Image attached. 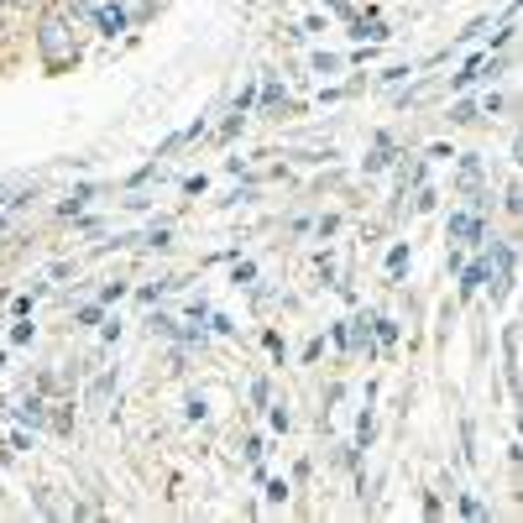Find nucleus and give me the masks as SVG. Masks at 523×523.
I'll use <instances>...</instances> for the list:
<instances>
[{
  "mask_svg": "<svg viewBox=\"0 0 523 523\" xmlns=\"http://www.w3.org/2000/svg\"><path fill=\"white\" fill-rule=\"evenodd\" d=\"M37 53L48 68H68L79 58V42H74V21H68L63 11H48L37 21Z\"/></svg>",
  "mask_w": 523,
  "mask_h": 523,
  "instance_id": "1",
  "label": "nucleus"
},
{
  "mask_svg": "<svg viewBox=\"0 0 523 523\" xmlns=\"http://www.w3.org/2000/svg\"><path fill=\"white\" fill-rule=\"evenodd\" d=\"M450 236H456V241H482L487 236V225H482V215H450Z\"/></svg>",
  "mask_w": 523,
  "mask_h": 523,
  "instance_id": "2",
  "label": "nucleus"
},
{
  "mask_svg": "<svg viewBox=\"0 0 523 523\" xmlns=\"http://www.w3.org/2000/svg\"><path fill=\"white\" fill-rule=\"evenodd\" d=\"M95 21H100V32H105V37L126 32V11H121V6H100V11H95Z\"/></svg>",
  "mask_w": 523,
  "mask_h": 523,
  "instance_id": "3",
  "label": "nucleus"
},
{
  "mask_svg": "<svg viewBox=\"0 0 523 523\" xmlns=\"http://www.w3.org/2000/svg\"><path fill=\"white\" fill-rule=\"evenodd\" d=\"M487 278H492V257H482L476 267H466V278H461V293H476V288H482Z\"/></svg>",
  "mask_w": 523,
  "mask_h": 523,
  "instance_id": "4",
  "label": "nucleus"
},
{
  "mask_svg": "<svg viewBox=\"0 0 523 523\" xmlns=\"http://www.w3.org/2000/svg\"><path fill=\"white\" fill-rule=\"evenodd\" d=\"M278 100H283V89L267 79V89H262V105H267V110H278Z\"/></svg>",
  "mask_w": 523,
  "mask_h": 523,
  "instance_id": "5",
  "label": "nucleus"
},
{
  "mask_svg": "<svg viewBox=\"0 0 523 523\" xmlns=\"http://www.w3.org/2000/svg\"><path fill=\"white\" fill-rule=\"evenodd\" d=\"M450 121H461V126H466V121H476V110H471V105H466V100H461V105H456V110H450Z\"/></svg>",
  "mask_w": 523,
  "mask_h": 523,
  "instance_id": "6",
  "label": "nucleus"
},
{
  "mask_svg": "<svg viewBox=\"0 0 523 523\" xmlns=\"http://www.w3.org/2000/svg\"><path fill=\"white\" fill-rule=\"evenodd\" d=\"M21 419H27V424H42V403H37V398H32V403H27V408H21Z\"/></svg>",
  "mask_w": 523,
  "mask_h": 523,
  "instance_id": "7",
  "label": "nucleus"
},
{
  "mask_svg": "<svg viewBox=\"0 0 523 523\" xmlns=\"http://www.w3.org/2000/svg\"><path fill=\"white\" fill-rule=\"evenodd\" d=\"M314 68H320V74H335V68H340V58H330V53H320V58H314Z\"/></svg>",
  "mask_w": 523,
  "mask_h": 523,
  "instance_id": "8",
  "label": "nucleus"
},
{
  "mask_svg": "<svg viewBox=\"0 0 523 523\" xmlns=\"http://www.w3.org/2000/svg\"><path fill=\"white\" fill-rule=\"evenodd\" d=\"M403 262H408V246H393V257H388V267H393V272H403Z\"/></svg>",
  "mask_w": 523,
  "mask_h": 523,
  "instance_id": "9",
  "label": "nucleus"
}]
</instances>
